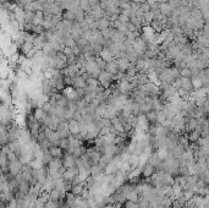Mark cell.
Listing matches in <instances>:
<instances>
[{
  "instance_id": "52",
  "label": "cell",
  "mask_w": 209,
  "mask_h": 208,
  "mask_svg": "<svg viewBox=\"0 0 209 208\" xmlns=\"http://www.w3.org/2000/svg\"><path fill=\"white\" fill-rule=\"evenodd\" d=\"M178 43L180 44H187L188 43V38L186 35H182V37H180V42Z\"/></svg>"
},
{
  "instance_id": "46",
  "label": "cell",
  "mask_w": 209,
  "mask_h": 208,
  "mask_svg": "<svg viewBox=\"0 0 209 208\" xmlns=\"http://www.w3.org/2000/svg\"><path fill=\"white\" fill-rule=\"evenodd\" d=\"M47 202L42 198V197H38V200L35 201V208H45Z\"/></svg>"
},
{
  "instance_id": "7",
  "label": "cell",
  "mask_w": 209,
  "mask_h": 208,
  "mask_svg": "<svg viewBox=\"0 0 209 208\" xmlns=\"http://www.w3.org/2000/svg\"><path fill=\"white\" fill-rule=\"evenodd\" d=\"M181 80V88H183L187 92L193 91V85H192V80L190 77H180Z\"/></svg>"
},
{
  "instance_id": "1",
  "label": "cell",
  "mask_w": 209,
  "mask_h": 208,
  "mask_svg": "<svg viewBox=\"0 0 209 208\" xmlns=\"http://www.w3.org/2000/svg\"><path fill=\"white\" fill-rule=\"evenodd\" d=\"M45 167H47L48 174L54 176L55 174L59 172V169L63 167V158H53L51 162L48 165H45Z\"/></svg>"
},
{
  "instance_id": "17",
  "label": "cell",
  "mask_w": 209,
  "mask_h": 208,
  "mask_svg": "<svg viewBox=\"0 0 209 208\" xmlns=\"http://www.w3.org/2000/svg\"><path fill=\"white\" fill-rule=\"evenodd\" d=\"M191 80H192V85H193V89H195V91L203 88V81H202V78L199 77V75H198V76H192Z\"/></svg>"
},
{
  "instance_id": "20",
  "label": "cell",
  "mask_w": 209,
  "mask_h": 208,
  "mask_svg": "<svg viewBox=\"0 0 209 208\" xmlns=\"http://www.w3.org/2000/svg\"><path fill=\"white\" fill-rule=\"evenodd\" d=\"M30 190H31V184L27 182V181H25V180H22V181L20 182V185H18V191L22 192V193H25V195H27V193L30 192Z\"/></svg>"
},
{
  "instance_id": "4",
  "label": "cell",
  "mask_w": 209,
  "mask_h": 208,
  "mask_svg": "<svg viewBox=\"0 0 209 208\" xmlns=\"http://www.w3.org/2000/svg\"><path fill=\"white\" fill-rule=\"evenodd\" d=\"M197 127H198V120L195 119V118L188 116V118H187L186 126H185V131H186V132H192V131H196Z\"/></svg>"
},
{
  "instance_id": "39",
  "label": "cell",
  "mask_w": 209,
  "mask_h": 208,
  "mask_svg": "<svg viewBox=\"0 0 209 208\" xmlns=\"http://www.w3.org/2000/svg\"><path fill=\"white\" fill-rule=\"evenodd\" d=\"M39 144H40L42 149H44V151H45V149H49V148L53 146V144H51V142H50L48 139H44L43 141H40V142H39Z\"/></svg>"
},
{
  "instance_id": "9",
  "label": "cell",
  "mask_w": 209,
  "mask_h": 208,
  "mask_svg": "<svg viewBox=\"0 0 209 208\" xmlns=\"http://www.w3.org/2000/svg\"><path fill=\"white\" fill-rule=\"evenodd\" d=\"M117 60V66H119V70L122 71V72H126L127 69L131 66V63L129 61L127 58H121V59H116Z\"/></svg>"
},
{
  "instance_id": "28",
  "label": "cell",
  "mask_w": 209,
  "mask_h": 208,
  "mask_svg": "<svg viewBox=\"0 0 209 208\" xmlns=\"http://www.w3.org/2000/svg\"><path fill=\"white\" fill-rule=\"evenodd\" d=\"M35 48V44L33 43H28V42H25L22 45H21V50H22V53L26 55L28 52H31L32 49Z\"/></svg>"
},
{
  "instance_id": "25",
  "label": "cell",
  "mask_w": 209,
  "mask_h": 208,
  "mask_svg": "<svg viewBox=\"0 0 209 208\" xmlns=\"http://www.w3.org/2000/svg\"><path fill=\"white\" fill-rule=\"evenodd\" d=\"M51 159H53L51 153L49 152V149H45V151H44V153H43V158H42L43 164H44V165H48V164L51 162Z\"/></svg>"
},
{
  "instance_id": "49",
  "label": "cell",
  "mask_w": 209,
  "mask_h": 208,
  "mask_svg": "<svg viewBox=\"0 0 209 208\" xmlns=\"http://www.w3.org/2000/svg\"><path fill=\"white\" fill-rule=\"evenodd\" d=\"M72 53H73L76 56H78L80 54H82V49H81V48H80V47L76 44L75 47H72Z\"/></svg>"
},
{
  "instance_id": "47",
  "label": "cell",
  "mask_w": 209,
  "mask_h": 208,
  "mask_svg": "<svg viewBox=\"0 0 209 208\" xmlns=\"http://www.w3.org/2000/svg\"><path fill=\"white\" fill-rule=\"evenodd\" d=\"M42 109H43L45 113H50L51 109H53V104L50 103V102H45V103L42 105Z\"/></svg>"
},
{
  "instance_id": "6",
  "label": "cell",
  "mask_w": 209,
  "mask_h": 208,
  "mask_svg": "<svg viewBox=\"0 0 209 208\" xmlns=\"http://www.w3.org/2000/svg\"><path fill=\"white\" fill-rule=\"evenodd\" d=\"M72 87L73 88H86L87 82L82 76H76V77H72Z\"/></svg>"
},
{
  "instance_id": "40",
  "label": "cell",
  "mask_w": 209,
  "mask_h": 208,
  "mask_svg": "<svg viewBox=\"0 0 209 208\" xmlns=\"http://www.w3.org/2000/svg\"><path fill=\"white\" fill-rule=\"evenodd\" d=\"M65 152L69 149L70 147V142H69V139H61V141H60V144H59Z\"/></svg>"
},
{
  "instance_id": "16",
  "label": "cell",
  "mask_w": 209,
  "mask_h": 208,
  "mask_svg": "<svg viewBox=\"0 0 209 208\" xmlns=\"http://www.w3.org/2000/svg\"><path fill=\"white\" fill-rule=\"evenodd\" d=\"M106 70L111 73V75H116L120 70H119V66H117V60L116 59H114L113 61H110V63H108V66H106Z\"/></svg>"
},
{
  "instance_id": "22",
  "label": "cell",
  "mask_w": 209,
  "mask_h": 208,
  "mask_svg": "<svg viewBox=\"0 0 209 208\" xmlns=\"http://www.w3.org/2000/svg\"><path fill=\"white\" fill-rule=\"evenodd\" d=\"M63 19H64V20H69V21L75 22V21H76V14H75L73 11L65 10V11L63 12Z\"/></svg>"
},
{
  "instance_id": "15",
  "label": "cell",
  "mask_w": 209,
  "mask_h": 208,
  "mask_svg": "<svg viewBox=\"0 0 209 208\" xmlns=\"http://www.w3.org/2000/svg\"><path fill=\"white\" fill-rule=\"evenodd\" d=\"M102 174H104V169L99 165V164H94L92 165V169H91V176H93L94 179H97L98 176H100Z\"/></svg>"
},
{
  "instance_id": "43",
  "label": "cell",
  "mask_w": 209,
  "mask_h": 208,
  "mask_svg": "<svg viewBox=\"0 0 209 208\" xmlns=\"http://www.w3.org/2000/svg\"><path fill=\"white\" fill-rule=\"evenodd\" d=\"M111 30H113V27H109V28H105V30L100 31L105 39H111Z\"/></svg>"
},
{
  "instance_id": "56",
  "label": "cell",
  "mask_w": 209,
  "mask_h": 208,
  "mask_svg": "<svg viewBox=\"0 0 209 208\" xmlns=\"http://www.w3.org/2000/svg\"><path fill=\"white\" fill-rule=\"evenodd\" d=\"M171 208H182V207H178V206H173Z\"/></svg>"
},
{
  "instance_id": "21",
  "label": "cell",
  "mask_w": 209,
  "mask_h": 208,
  "mask_svg": "<svg viewBox=\"0 0 209 208\" xmlns=\"http://www.w3.org/2000/svg\"><path fill=\"white\" fill-rule=\"evenodd\" d=\"M145 116H147L149 124H155V123H158V121H157V118H158V111H157V110H152V111L147 113Z\"/></svg>"
},
{
  "instance_id": "34",
  "label": "cell",
  "mask_w": 209,
  "mask_h": 208,
  "mask_svg": "<svg viewBox=\"0 0 209 208\" xmlns=\"http://www.w3.org/2000/svg\"><path fill=\"white\" fill-rule=\"evenodd\" d=\"M96 63H97V65L99 66V69L100 70H106L108 63H105L104 60L100 58V55H97V56H96Z\"/></svg>"
},
{
  "instance_id": "51",
  "label": "cell",
  "mask_w": 209,
  "mask_h": 208,
  "mask_svg": "<svg viewBox=\"0 0 209 208\" xmlns=\"http://www.w3.org/2000/svg\"><path fill=\"white\" fill-rule=\"evenodd\" d=\"M127 31H130V32H133V33H135L136 31H139V30L136 27V26H135V25H132L131 22H129V23H127Z\"/></svg>"
},
{
  "instance_id": "35",
  "label": "cell",
  "mask_w": 209,
  "mask_h": 208,
  "mask_svg": "<svg viewBox=\"0 0 209 208\" xmlns=\"http://www.w3.org/2000/svg\"><path fill=\"white\" fill-rule=\"evenodd\" d=\"M22 177L25 181L30 182L32 179H33V174H32V169H28V170H23L22 172Z\"/></svg>"
},
{
  "instance_id": "26",
  "label": "cell",
  "mask_w": 209,
  "mask_h": 208,
  "mask_svg": "<svg viewBox=\"0 0 209 208\" xmlns=\"http://www.w3.org/2000/svg\"><path fill=\"white\" fill-rule=\"evenodd\" d=\"M138 200H139L138 192H137V190H136V189H133V190L129 193V196H127V201H131V202H138Z\"/></svg>"
},
{
  "instance_id": "48",
  "label": "cell",
  "mask_w": 209,
  "mask_h": 208,
  "mask_svg": "<svg viewBox=\"0 0 209 208\" xmlns=\"http://www.w3.org/2000/svg\"><path fill=\"white\" fill-rule=\"evenodd\" d=\"M125 207L126 208H139L138 202H131V201H126L125 203Z\"/></svg>"
},
{
  "instance_id": "53",
  "label": "cell",
  "mask_w": 209,
  "mask_h": 208,
  "mask_svg": "<svg viewBox=\"0 0 209 208\" xmlns=\"http://www.w3.org/2000/svg\"><path fill=\"white\" fill-rule=\"evenodd\" d=\"M37 1H39L42 5H44V4H47V2H48V0H37Z\"/></svg>"
},
{
  "instance_id": "29",
  "label": "cell",
  "mask_w": 209,
  "mask_h": 208,
  "mask_svg": "<svg viewBox=\"0 0 209 208\" xmlns=\"http://www.w3.org/2000/svg\"><path fill=\"white\" fill-rule=\"evenodd\" d=\"M80 6L82 7V10H83L86 14L91 12V10H92V7H91V5H89V0H80Z\"/></svg>"
},
{
  "instance_id": "54",
  "label": "cell",
  "mask_w": 209,
  "mask_h": 208,
  "mask_svg": "<svg viewBox=\"0 0 209 208\" xmlns=\"http://www.w3.org/2000/svg\"><path fill=\"white\" fill-rule=\"evenodd\" d=\"M64 1H66V0H56V2H58V4H63Z\"/></svg>"
},
{
  "instance_id": "5",
  "label": "cell",
  "mask_w": 209,
  "mask_h": 208,
  "mask_svg": "<svg viewBox=\"0 0 209 208\" xmlns=\"http://www.w3.org/2000/svg\"><path fill=\"white\" fill-rule=\"evenodd\" d=\"M69 127L70 132L72 135H80V132H81V123L80 121L71 119V120H69Z\"/></svg>"
},
{
  "instance_id": "2",
  "label": "cell",
  "mask_w": 209,
  "mask_h": 208,
  "mask_svg": "<svg viewBox=\"0 0 209 208\" xmlns=\"http://www.w3.org/2000/svg\"><path fill=\"white\" fill-rule=\"evenodd\" d=\"M87 72H89L91 75H92V77H96V78H98L99 77V73L102 72V70L99 69V66L97 65V63L96 61H93V63H87Z\"/></svg>"
},
{
  "instance_id": "27",
  "label": "cell",
  "mask_w": 209,
  "mask_h": 208,
  "mask_svg": "<svg viewBox=\"0 0 209 208\" xmlns=\"http://www.w3.org/2000/svg\"><path fill=\"white\" fill-rule=\"evenodd\" d=\"M199 139H201V134H199L198 131L188 132V141H190L191 143H196Z\"/></svg>"
},
{
  "instance_id": "36",
  "label": "cell",
  "mask_w": 209,
  "mask_h": 208,
  "mask_svg": "<svg viewBox=\"0 0 209 208\" xmlns=\"http://www.w3.org/2000/svg\"><path fill=\"white\" fill-rule=\"evenodd\" d=\"M43 9H44V6L39 2V1H32V4H31V10L32 11H43Z\"/></svg>"
},
{
  "instance_id": "32",
  "label": "cell",
  "mask_w": 209,
  "mask_h": 208,
  "mask_svg": "<svg viewBox=\"0 0 209 208\" xmlns=\"http://www.w3.org/2000/svg\"><path fill=\"white\" fill-rule=\"evenodd\" d=\"M86 82H87V86H88V87H98V86L100 85L99 80L96 78V77H89Z\"/></svg>"
},
{
  "instance_id": "3",
  "label": "cell",
  "mask_w": 209,
  "mask_h": 208,
  "mask_svg": "<svg viewBox=\"0 0 209 208\" xmlns=\"http://www.w3.org/2000/svg\"><path fill=\"white\" fill-rule=\"evenodd\" d=\"M75 162H76V158L69 153V152H65L64 156H63V165L66 167V168H72L75 167Z\"/></svg>"
},
{
  "instance_id": "12",
  "label": "cell",
  "mask_w": 209,
  "mask_h": 208,
  "mask_svg": "<svg viewBox=\"0 0 209 208\" xmlns=\"http://www.w3.org/2000/svg\"><path fill=\"white\" fill-rule=\"evenodd\" d=\"M155 167H153L152 164H149V163H147L145 165H144V168L142 169V174H143V176L144 177H150L153 174L155 173Z\"/></svg>"
},
{
  "instance_id": "13",
  "label": "cell",
  "mask_w": 209,
  "mask_h": 208,
  "mask_svg": "<svg viewBox=\"0 0 209 208\" xmlns=\"http://www.w3.org/2000/svg\"><path fill=\"white\" fill-rule=\"evenodd\" d=\"M99 55H100V58L104 60L105 63H110V61H113L115 58H114V55H113V53L109 50V49H103L100 53H99Z\"/></svg>"
},
{
  "instance_id": "24",
  "label": "cell",
  "mask_w": 209,
  "mask_h": 208,
  "mask_svg": "<svg viewBox=\"0 0 209 208\" xmlns=\"http://www.w3.org/2000/svg\"><path fill=\"white\" fill-rule=\"evenodd\" d=\"M30 165H31V168H32V169H40V168H43V167H44L42 158H35V159L30 163Z\"/></svg>"
},
{
  "instance_id": "55",
  "label": "cell",
  "mask_w": 209,
  "mask_h": 208,
  "mask_svg": "<svg viewBox=\"0 0 209 208\" xmlns=\"http://www.w3.org/2000/svg\"><path fill=\"white\" fill-rule=\"evenodd\" d=\"M61 208H71V207H69V206H68V205H66V203H64V205H63V206H61Z\"/></svg>"
},
{
  "instance_id": "45",
  "label": "cell",
  "mask_w": 209,
  "mask_h": 208,
  "mask_svg": "<svg viewBox=\"0 0 209 208\" xmlns=\"http://www.w3.org/2000/svg\"><path fill=\"white\" fill-rule=\"evenodd\" d=\"M166 120V115H165V113L162 110V111H158V118H157V121L158 123H160V124H163L164 121Z\"/></svg>"
},
{
  "instance_id": "14",
  "label": "cell",
  "mask_w": 209,
  "mask_h": 208,
  "mask_svg": "<svg viewBox=\"0 0 209 208\" xmlns=\"http://www.w3.org/2000/svg\"><path fill=\"white\" fill-rule=\"evenodd\" d=\"M148 163H149V164H152L153 167L158 168V165L162 163V159L159 158L158 152H153V153H152V156H150V157H149V159H148Z\"/></svg>"
},
{
  "instance_id": "44",
  "label": "cell",
  "mask_w": 209,
  "mask_h": 208,
  "mask_svg": "<svg viewBox=\"0 0 209 208\" xmlns=\"http://www.w3.org/2000/svg\"><path fill=\"white\" fill-rule=\"evenodd\" d=\"M141 10H142L144 14L149 12V11H150V4H149V1H145V2L141 4Z\"/></svg>"
},
{
  "instance_id": "38",
  "label": "cell",
  "mask_w": 209,
  "mask_h": 208,
  "mask_svg": "<svg viewBox=\"0 0 209 208\" xmlns=\"http://www.w3.org/2000/svg\"><path fill=\"white\" fill-rule=\"evenodd\" d=\"M180 76L181 77H192V71L190 68H185V69H181L180 70Z\"/></svg>"
},
{
  "instance_id": "33",
  "label": "cell",
  "mask_w": 209,
  "mask_h": 208,
  "mask_svg": "<svg viewBox=\"0 0 209 208\" xmlns=\"http://www.w3.org/2000/svg\"><path fill=\"white\" fill-rule=\"evenodd\" d=\"M35 11H32V10H28V11H26V23H33V20H35Z\"/></svg>"
},
{
  "instance_id": "41",
  "label": "cell",
  "mask_w": 209,
  "mask_h": 208,
  "mask_svg": "<svg viewBox=\"0 0 209 208\" xmlns=\"http://www.w3.org/2000/svg\"><path fill=\"white\" fill-rule=\"evenodd\" d=\"M88 44H89V42H88L86 38H83V37H81V38L78 39V42H77V45H78L82 50H83V48H84L86 45H88Z\"/></svg>"
},
{
  "instance_id": "58",
  "label": "cell",
  "mask_w": 209,
  "mask_h": 208,
  "mask_svg": "<svg viewBox=\"0 0 209 208\" xmlns=\"http://www.w3.org/2000/svg\"><path fill=\"white\" fill-rule=\"evenodd\" d=\"M124 208H126V207H124Z\"/></svg>"
},
{
  "instance_id": "11",
  "label": "cell",
  "mask_w": 209,
  "mask_h": 208,
  "mask_svg": "<svg viewBox=\"0 0 209 208\" xmlns=\"http://www.w3.org/2000/svg\"><path fill=\"white\" fill-rule=\"evenodd\" d=\"M173 11H174V10H173V7L170 6L169 2H163V4H160V14H162V15L170 17L171 14H173Z\"/></svg>"
},
{
  "instance_id": "37",
  "label": "cell",
  "mask_w": 209,
  "mask_h": 208,
  "mask_svg": "<svg viewBox=\"0 0 209 208\" xmlns=\"http://www.w3.org/2000/svg\"><path fill=\"white\" fill-rule=\"evenodd\" d=\"M42 50H43V53H44L45 55H49V54H50V53L54 50V48H53V43L48 42V43H47V44L43 47V49H42Z\"/></svg>"
},
{
  "instance_id": "31",
  "label": "cell",
  "mask_w": 209,
  "mask_h": 208,
  "mask_svg": "<svg viewBox=\"0 0 209 208\" xmlns=\"http://www.w3.org/2000/svg\"><path fill=\"white\" fill-rule=\"evenodd\" d=\"M50 201H53V202H60V192H59V190L54 189V190L50 192Z\"/></svg>"
},
{
  "instance_id": "50",
  "label": "cell",
  "mask_w": 209,
  "mask_h": 208,
  "mask_svg": "<svg viewBox=\"0 0 209 208\" xmlns=\"http://www.w3.org/2000/svg\"><path fill=\"white\" fill-rule=\"evenodd\" d=\"M119 20H120L122 23H129V22H130V17H129V16H126V15H122V14H120Z\"/></svg>"
},
{
  "instance_id": "19",
  "label": "cell",
  "mask_w": 209,
  "mask_h": 208,
  "mask_svg": "<svg viewBox=\"0 0 209 208\" xmlns=\"http://www.w3.org/2000/svg\"><path fill=\"white\" fill-rule=\"evenodd\" d=\"M47 115V113L42 109V108H35V111H33V116H35V119L37 121H39V123H42L43 121V119H44V116Z\"/></svg>"
},
{
  "instance_id": "42",
  "label": "cell",
  "mask_w": 209,
  "mask_h": 208,
  "mask_svg": "<svg viewBox=\"0 0 209 208\" xmlns=\"http://www.w3.org/2000/svg\"><path fill=\"white\" fill-rule=\"evenodd\" d=\"M73 115H75V111H72V110H70L69 108H66L65 114H64V119L69 121V120H71V119H73Z\"/></svg>"
},
{
  "instance_id": "8",
  "label": "cell",
  "mask_w": 209,
  "mask_h": 208,
  "mask_svg": "<svg viewBox=\"0 0 209 208\" xmlns=\"http://www.w3.org/2000/svg\"><path fill=\"white\" fill-rule=\"evenodd\" d=\"M49 152L51 153L53 158H63L65 151H64L60 146H51V147L49 148Z\"/></svg>"
},
{
  "instance_id": "23",
  "label": "cell",
  "mask_w": 209,
  "mask_h": 208,
  "mask_svg": "<svg viewBox=\"0 0 209 208\" xmlns=\"http://www.w3.org/2000/svg\"><path fill=\"white\" fill-rule=\"evenodd\" d=\"M98 22H99V31L105 30V28H109V27L111 26V22H110V20H109L108 17H103V19H100Z\"/></svg>"
},
{
  "instance_id": "10",
  "label": "cell",
  "mask_w": 209,
  "mask_h": 208,
  "mask_svg": "<svg viewBox=\"0 0 209 208\" xmlns=\"http://www.w3.org/2000/svg\"><path fill=\"white\" fill-rule=\"evenodd\" d=\"M100 83H105V82H113V75L108 71V70H102V72L99 73L98 77Z\"/></svg>"
},
{
  "instance_id": "57",
  "label": "cell",
  "mask_w": 209,
  "mask_h": 208,
  "mask_svg": "<svg viewBox=\"0 0 209 208\" xmlns=\"http://www.w3.org/2000/svg\"><path fill=\"white\" fill-rule=\"evenodd\" d=\"M32 1H37V0H32Z\"/></svg>"
},
{
  "instance_id": "30",
  "label": "cell",
  "mask_w": 209,
  "mask_h": 208,
  "mask_svg": "<svg viewBox=\"0 0 209 208\" xmlns=\"http://www.w3.org/2000/svg\"><path fill=\"white\" fill-rule=\"evenodd\" d=\"M186 179H187V182L190 184V186L193 187V186H196L197 181L199 180V176L198 175H187Z\"/></svg>"
},
{
  "instance_id": "18",
  "label": "cell",
  "mask_w": 209,
  "mask_h": 208,
  "mask_svg": "<svg viewBox=\"0 0 209 208\" xmlns=\"http://www.w3.org/2000/svg\"><path fill=\"white\" fill-rule=\"evenodd\" d=\"M129 163H130V165H131L132 170H133V169H136V168H138V165H139V154L132 153V154H131V157H130V159H129Z\"/></svg>"
}]
</instances>
